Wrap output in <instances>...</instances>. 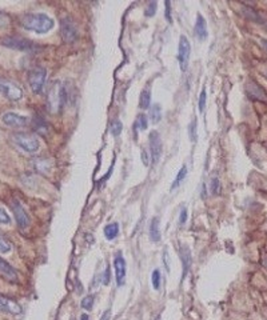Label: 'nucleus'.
Here are the masks:
<instances>
[{
	"label": "nucleus",
	"mask_w": 267,
	"mask_h": 320,
	"mask_svg": "<svg viewBox=\"0 0 267 320\" xmlns=\"http://www.w3.org/2000/svg\"><path fill=\"white\" fill-rule=\"evenodd\" d=\"M47 71L43 67H35L28 72V84L34 93H40L44 87Z\"/></svg>",
	"instance_id": "20e7f679"
},
{
	"label": "nucleus",
	"mask_w": 267,
	"mask_h": 320,
	"mask_svg": "<svg viewBox=\"0 0 267 320\" xmlns=\"http://www.w3.org/2000/svg\"><path fill=\"white\" fill-rule=\"evenodd\" d=\"M14 142L16 143L18 147H20L22 150L28 154H35L40 147L39 139L32 134H26V132H18L12 135Z\"/></svg>",
	"instance_id": "7ed1b4c3"
},
{
	"label": "nucleus",
	"mask_w": 267,
	"mask_h": 320,
	"mask_svg": "<svg viewBox=\"0 0 267 320\" xmlns=\"http://www.w3.org/2000/svg\"><path fill=\"white\" fill-rule=\"evenodd\" d=\"M60 33L63 40L66 43H72L76 40L78 37V28L75 23L72 21V19L70 17H63L60 21Z\"/></svg>",
	"instance_id": "6e6552de"
},
{
	"label": "nucleus",
	"mask_w": 267,
	"mask_h": 320,
	"mask_svg": "<svg viewBox=\"0 0 267 320\" xmlns=\"http://www.w3.org/2000/svg\"><path fill=\"white\" fill-rule=\"evenodd\" d=\"M80 306H82V308H84V310L90 311V310H91V308H92V306H94V296L92 295L86 296L84 299L82 300Z\"/></svg>",
	"instance_id": "7c9ffc66"
},
{
	"label": "nucleus",
	"mask_w": 267,
	"mask_h": 320,
	"mask_svg": "<svg viewBox=\"0 0 267 320\" xmlns=\"http://www.w3.org/2000/svg\"><path fill=\"white\" fill-rule=\"evenodd\" d=\"M155 320H162V319H160V318H159V316H158V318H156V319H155Z\"/></svg>",
	"instance_id": "37998d69"
},
{
	"label": "nucleus",
	"mask_w": 267,
	"mask_h": 320,
	"mask_svg": "<svg viewBox=\"0 0 267 320\" xmlns=\"http://www.w3.org/2000/svg\"><path fill=\"white\" fill-rule=\"evenodd\" d=\"M35 168L39 172H47V171L51 170V162L48 159H36L35 160Z\"/></svg>",
	"instance_id": "4be33fe9"
},
{
	"label": "nucleus",
	"mask_w": 267,
	"mask_h": 320,
	"mask_svg": "<svg viewBox=\"0 0 267 320\" xmlns=\"http://www.w3.org/2000/svg\"><path fill=\"white\" fill-rule=\"evenodd\" d=\"M246 92L251 99H256V100H260V101H267V92L258 84V83H255L254 80H251L247 83Z\"/></svg>",
	"instance_id": "4468645a"
},
{
	"label": "nucleus",
	"mask_w": 267,
	"mask_h": 320,
	"mask_svg": "<svg viewBox=\"0 0 267 320\" xmlns=\"http://www.w3.org/2000/svg\"><path fill=\"white\" fill-rule=\"evenodd\" d=\"M11 207H12L14 216H15V220H16L19 228L20 230H26L30 226V216L27 214V211L23 208L20 202L16 200V199H14L12 202H11Z\"/></svg>",
	"instance_id": "1a4fd4ad"
},
{
	"label": "nucleus",
	"mask_w": 267,
	"mask_h": 320,
	"mask_svg": "<svg viewBox=\"0 0 267 320\" xmlns=\"http://www.w3.org/2000/svg\"><path fill=\"white\" fill-rule=\"evenodd\" d=\"M0 224H11V218L2 207H0Z\"/></svg>",
	"instance_id": "72a5a7b5"
},
{
	"label": "nucleus",
	"mask_w": 267,
	"mask_h": 320,
	"mask_svg": "<svg viewBox=\"0 0 267 320\" xmlns=\"http://www.w3.org/2000/svg\"><path fill=\"white\" fill-rule=\"evenodd\" d=\"M187 218H188V211H187L186 207H183L182 211H180V215H179V224H180V226L186 224Z\"/></svg>",
	"instance_id": "f704fd0d"
},
{
	"label": "nucleus",
	"mask_w": 267,
	"mask_h": 320,
	"mask_svg": "<svg viewBox=\"0 0 267 320\" xmlns=\"http://www.w3.org/2000/svg\"><path fill=\"white\" fill-rule=\"evenodd\" d=\"M190 55H191V43L187 39V36L182 35L179 39V47H178V63L180 67V71H187L188 68V63H190Z\"/></svg>",
	"instance_id": "423d86ee"
},
{
	"label": "nucleus",
	"mask_w": 267,
	"mask_h": 320,
	"mask_svg": "<svg viewBox=\"0 0 267 320\" xmlns=\"http://www.w3.org/2000/svg\"><path fill=\"white\" fill-rule=\"evenodd\" d=\"M122 130H123V124L120 123V120H118V119H115V120H112L111 122V134L114 135V136H119L122 132Z\"/></svg>",
	"instance_id": "393cba45"
},
{
	"label": "nucleus",
	"mask_w": 267,
	"mask_h": 320,
	"mask_svg": "<svg viewBox=\"0 0 267 320\" xmlns=\"http://www.w3.org/2000/svg\"><path fill=\"white\" fill-rule=\"evenodd\" d=\"M142 162L146 167L148 166V164H150V159H148V152H147V151L144 150V148L142 150Z\"/></svg>",
	"instance_id": "4c0bfd02"
},
{
	"label": "nucleus",
	"mask_w": 267,
	"mask_h": 320,
	"mask_svg": "<svg viewBox=\"0 0 267 320\" xmlns=\"http://www.w3.org/2000/svg\"><path fill=\"white\" fill-rule=\"evenodd\" d=\"M10 24V16L7 13L0 12V28L2 27H6V25Z\"/></svg>",
	"instance_id": "e433bc0d"
},
{
	"label": "nucleus",
	"mask_w": 267,
	"mask_h": 320,
	"mask_svg": "<svg viewBox=\"0 0 267 320\" xmlns=\"http://www.w3.org/2000/svg\"><path fill=\"white\" fill-rule=\"evenodd\" d=\"M0 93H3L8 100L16 101L23 97V91L15 81L10 79H0Z\"/></svg>",
	"instance_id": "39448f33"
},
{
	"label": "nucleus",
	"mask_w": 267,
	"mask_h": 320,
	"mask_svg": "<svg viewBox=\"0 0 267 320\" xmlns=\"http://www.w3.org/2000/svg\"><path fill=\"white\" fill-rule=\"evenodd\" d=\"M67 100V91H66L64 85L60 83H54L47 95V108L50 112L56 114L63 108Z\"/></svg>",
	"instance_id": "f03ea898"
},
{
	"label": "nucleus",
	"mask_w": 267,
	"mask_h": 320,
	"mask_svg": "<svg viewBox=\"0 0 267 320\" xmlns=\"http://www.w3.org/2000/svg\"><path fill=\"white\" fill-rule=\"evenodd\" d=\"M0 276L7 280V282H10V283H18L19 282V275H18L16 270L8 262H6L2 256H0Z\"/></svg>",
	"instance_id": "9b49d317"
},
{
	"label": "nucleus",
	"mask_w": 267,
	"mask_h": 320,
	"mask_svg": "<svg viewBox=\"0 0 267 320\" xmlns=\"http://www.w3.org/2000/svg\"><path fill=\"white\" fill-rule=\"evenodd\" d=\"M80 320H90L88 315H86V314H83V315L80 316Z\"/></svg>",
	"instance_id": "79ce46f5"
},
{
	"label": "nucleus",
	"mask_w": 267,
	"mask_h": 320,
	"mask_svg": "<svg viewBox=\"0 0 267 320\" xmlns=\"http://www.w3.org/2000/svg\"><path fill=\"white\" fill-rule=\"evenodd\" d=\"M150 119L154 124H158L162 120V107L160 104H154L150 107Z\"/></svg>",
	"instance_id": "412c9836"
},
{
	"label": "nucleus",
	"mask_w": 267,
	"mask_h": 320,
	"mask_svg": "<svg viewBox=\"0 0 267 320\" xmlns=\"http://www.w3.org/2000/svg\"><path fill=\"white\" fill-rule=\"evenodd\" d=\"M210 191L212 195H218L220 192V182L218 178H212L210 183Z\"/></svg>",
	"instance_id": "bb28decb"
},
{
	"label": "nucleus",
	"mask_w": 267,
	"mask_h": 320,
	"mask_svg": "<svg viewBox=\"0 0 267 320\" xmlns=\"http://www.w3.org/2000/svg\"><path fill=\"white\" fill-rule=\"evenodd\" d=\"M150 239L155 243L160 240V226H159V218H154L151 220L150 226Z\"/></svg>",
	"instance_id": "a211bd4d"
},
{
	"label": "nucleus",
	"mask_w": 267,
	"mask_h": 320,
	"mask_svg": "<svg viewBox=\"0 0 267 320\" xmlns=\"http://www.w3.org/2000/svg\"><path fill=\"white\" fill-rule=\"evenodd\" d=\"M206 99H207L206 89L203 88L202 92H200V95H199V101H198V107H199V111H200V112H203V111H204V107H206Z\"/></svg>",
	"instance_id": "2f4dec72"
},
{
	"label": "nucleus",
	"mask_w": 267,
	"mask_h": 320,
	"mask_svg": "<svg viewBox=\"0 0 267 320\" xmlns=\"http://www.w3.org/2000/svg\"><path fill=\"white\" fill-rule=\"evenodd\" d=\"M114 268H115V280L118 286L120 287L124 284L126 279V260L120 254H116L114 259Z\"/></svg>",
	"instance_id": "ddd939ff"
},
{
	"label": "nucleus",
	"mask_w": 267,
	"mask_h": 320,
	"mask_svg": "<svg viewBox=\"0 0 267 320\" xmlns=\"http://www.w3.org/2000/svg\"><path fill=\"white\" fill-rule=\"evenodd\" d=\"M139 107L142 110H147L151 107V89L146 88L143 89L140 93V99H139Z\"/></svg>",
	"instance_id": "6ab92c4d"
},
{
	"label": "nucleus",
	"mask_w": 267,
	"mask_h": 320,
	"mask_svg": "<svg viewBox=\"0 0 267 320\" xmlns=\"http://www.w3.org/2000/svg\"><path fill=\"white\" fill-rule=\"evenodd\" d=\"M0 311L7 312L11 315H19V314H22V307L15 300L0 296Z\"/></svg>",
	"instance_id": "2eb2a0df"
},
{
	"label": "nucleus",
	"mask_w": 267,
	"mask_h": 320,
	"mask_svg": "<svg viewBox=\"0 0 267 320\" xmlns=\"http://www.w3.org/2000/svg\"><path fill=\"white\" fill-rule=\"evenodd\" d=\"M188 135H190L191 142H196L198 134H196V120L195 119L190 123V126H188Z\"/></svg>",
	"instance_id": "cd10ccee"
},
{
	"label": "nucleus",
	"mask_w": 267,
	"mask_h": 320,
	"mask_svg": "<svg viewBox=\"0 0 267 320\" xmlns=\"http://www.w3.org/2000/svg\"><path fill=\"white\" fill-rule=\"evenodd\" d=\"M10 251H11V243L0 234V252L2 254H8Z\"/></svg>",
	"instance_id": "a878e982"
},
{
	"label": "nucleus",
	"mask_w": 267,
	"mask_h": 320,
	"mask_svg": "<svg viewBox=\"0 0 267 320\" xmlns=\"http://www.w3.org/2000/svg\"><path fill=\"white\" fill-rule=\"evenodd\" d=\"M164 7H166V11H164V16H166V19H167V21H168V23H172V17H171V3L170 1H166V3H164Z\"/></svg>",
	"instance_id": "c9c22d12"
},
{
	"label": "nucleus",
	"mask_w": 267,
	"mask_h": 320,
	"mask_svg": "<svg viewBox=\"0 0 267 320\" xmlns=\"http://www.w3.org/2000/svg\"><path fill=\"white\" fill-rule=\"evenodd\" d=\"M162 139H160V135L156 132V131H152L150 134V154H151V160L152 163L159 162V159L162 156Z\"/></svg>",
	"instance_id": "9d476101"
},
{
	"label": "nucleus",
	"mask_w": 267,
	"mask_h": 320,
	"mask_svg": "<svg viewBox=\"0 0 267 320\" xmlns=\"http://www.w3.org/2000/svg\"><path fill=\"white\" fill-rule=\"evenodd\" d=\"M260 45L267 51V39H260Z\"/></svg>",
	"instance_id": "a19ab883"
},
{
	"label": "nucleus",
	"mask_w": 267,
	"mask_h": 320,
	"mask_svg": "<svg viewBox=\"0 0 267 320\" xmlns=\"http://www.w3.org/2000/svg\"><path fill=\"white\" fill-rule=\"evenodd\" d=\"M3 44L10 48L18 49V51H24V52H34L39 49V45L32 43L31 40H26L22 37H7L3 40Z\"/></svg>",
	"instance_id": "0eeeda50"
},
{
	"label": "nucleus",
	"mask_w": 267,
	"mask_h": 320,
	"mask_svg": "<svg viewBox=\"0 0 267 320\" xmlns=\"http://www.w3.org/2000/svg\"><path fill=\"white\" fill-rule=\"evenodd\" d=\"M179 255H180V260H182V266H183V279L186 278V275L188 274V271H190V267H191V262H192V259H191V251L190 248L187 247V246H180V250H179Z\"/></svg>",
	"instance_id": "dca6fc26"
},
{
	"label": "nucleus",
	"mask_w": 267,
	"mask_h": 320,
	"mask_svg": "<svg viewBox=\"0 0 267 320\" xmlns=\"http://www.w3.org/2000/svg\"><path fill=\"white\" fill-rule=\"evenodd\" d=\"M163 262H164V264H166L167 270L170 271V259H168V252H167V250L163 251Z\"/></svg>",
	"instance_id": "58836bf2"
},
{
	"label": "nucleus",
	"mask_w": 267,
	"mask_h": 320,
	"mask_svg": "<svg viewBox=\"0 0 267 320\" xmlns=\"http://www.w3.org/2000/svg\"><path fill=\"white\" fill-rule=\"evenodd\" d=\"M264 264H266V267H267V259H266V260H264Z\"/></svg>",
	"instance_id": "c03bdc74"
},
{
	"label": "nucleus",
	"mask_w": 267,
	"mask_h": 320,
	"mask_svg": "<svg viewBox=\"0 0 267 320\" xmlns=\"http://www.w3.org/2000/svg\"><path fill=\"white\" fill-rule=\"evenodd\" d=\"M160 279H162V276H160V271L159 270H154L152 271V287L155 290H159L160 288Z\"/></svg>",
	"instance_id": "c85d7f7f"
},
{
	"label": "nucleus",
	"mask_w": 267,
	"mask_h": 320,
	"mask_svg": "<svg viewBox=\"0 0 267 320\" xmlns=\"http://www.w3.org/2000/svg\"><path fill=\"white\" fill-rule=\"evenodd\" d=\"M135 127L139 128L140 131H146L148 128V119H147L146 115H138V118H136V122H135Z\"/></svg>",
	"instance_id": "b1692460"
},
{
	"label": "nucleus",
	"mask_w": 267,
	"mask_h": 320,
	"mask_svg": "<svg viewBox=\"0 0 267 320\" xmlns=\"http://www.w3.org/2000/svg\"><path fill=\"white\" fill-rule=\"evenodd\" d=\"M156 5H158V3H156V1H151L150 4L147 5L146 11H144V15L148 17L154 16L155 12H156Z\"/></svg>",
	"instance_id": "473e14b6"
},
{
	"label": "nucleus",
	"mask_w": 267,
	"mask_h": 320,
	"mask_svg": "<svg viewBox=\"0 0 267 320\" xmlns=\"http://www.w3.org/2000/svg\"><path fill=\"white\" fill-rule=\"evenodd\" d=\"M6 126L10 127H26L28 124V118L24 115H19L16 112H6L2 118Z\"/></svg>",
	"instance_id": "f8f14e48"
},
{
	"label": "nucleus",
	"mask_w": 267,
	"mask_h": 320,
	"mask_svg": "<svg viewBox=\"0 0 267 320\" xmlns=\"http://www.w3.org/2000/svg\"><path fill=\"white\" fill-rule=\"evenodd\" d=\"M186 176H187V167L182 166V168H180L178 174H176V178H175L174 183H172V186H171V190H175L176 187L180 186V183L184 180V178H186Z\"/></svg>",
	"instance_id": "5701e85b"
},
{
	"label": "nucleus",
	"mask_w": 267,
	"mask_h": 320,
	"mask_svg": "<svg viewBox=\"0 0 267 320\" xmlns=\"http://www.w3.org/2000/svg\"><path fill=\"white\" fill-rule=\"evenodd\" d=\"M195 36L198 37L199 40H204L208 35L207 32V23L206 19L203 17L202 13H198L196 15V21H195Z\"/></svg>",
	"instance_id": "f3484780"
},
{
	"label": "nucleus",
	"mask_w": 267,
	"mask_h": 320,
	"mask_svg": "<svg viewBox=\"0 0 267 320\" xmlns=\"http://www.w3.org/2000/svg\"><path fill=\"white\" fill-rule=\"evenodd\" d=\"M22 27L27 31H32L36 33H47L54 28L55 21L46 13H26L20 19Z\"/></svg>",
	"instance_id": "f257e3e1"
},
{
	"label": "nucleus",
	"mask_w": 267,
	"mask_h": 320,
	"mask_svg": "<svg viewBox=\"0 0 267 320\" xmlns=\"http://www.w3.org/2000/svg\"><path fill=\"white\" fill-rule=\"evenodd\" d=\"M100 320H111V311H110V310H107V311H106L104 314L102 315Z\"/></svg>",
	"instance_id": "ea45409f"
},
{
	"label": "nucleus",
	"mask_w": 267,
	"mask_h": 320,
	"mask_svg": "<svg viewBox=\"0 0 267 320\" xmlns=\"http://www.w3.org/2000/svg\"><path fill=\"white\" fill-rule=\"evenodd\" d=\"M119 235V224L111 223L104 227V236L107 240H114Z\"/></svg>",
	"instance_id": "aec40b11"
},
{
	"label": "nucleus",
	"mask_w": 267,
	"mask_h": 320,
	"mask_svg": "<svg viewBox=\"0 0 267 320\" xmlns=\"http://www.w3.org/2000/svg\"><path fill=\"white\" fill-rule=\"evenodd\" d=\"M35 130L39 131L40 134H46V131L48 130V127H47V124H46V122L43 119L38 118L35 119Z\"/></svg>",
	"instance_id": "c756f323"
}]
</instances>
